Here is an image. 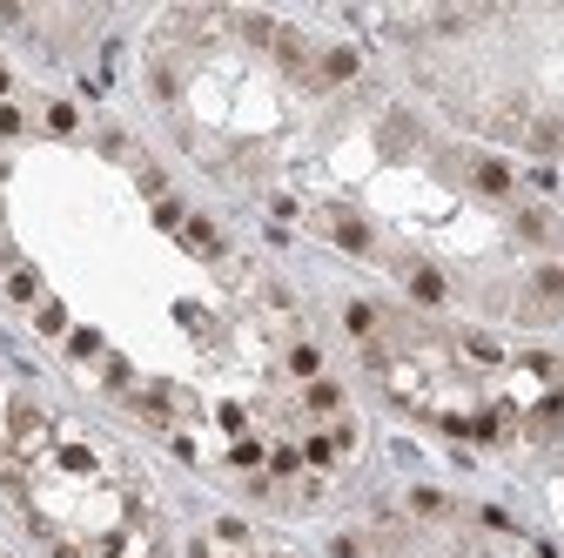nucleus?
<instances>
[{
  "instance_id": "5",
  "label": "nucleus",
  "mask_w": 564,
  "mask_h": 558,
  "mask_svg": "<svg viewBox=\"0 0 564 558\" xmlns=\"http://www.w3.org/2000/svg\"><path fill=\"white\" fill-rule=\"evenodd\" d=\"M0 558H21V551H8V545H0Z\"/></svg>"
},
{
  "instance_id": "4",
  "label": "nucleus",
  "mask_w": 564,
  "mask_h": 558,
  "mask_svg": "<svg viewBox=\"0 0 564 558\" xmlns=\"http://www.w3.org/2000/svg\"><path fill=\"white\" fill-rule=\"evenodd\" d=\"M323 558H564V545L451 484H377L323 532Z\"/></svg>"
},
{
  "instance_id": "1",
  "label": "nucleus",
  "mask_w": 564,
  "mask_h": 558,
  "mask_svg": "<svg viewBox=\"0 0 564 558\" xmlns=\"http://www.w3.org/2000/svg\"><path fill=\"white\" fill-rule=\"evenodd\" d=\"M370 47L343 21L269 8H162L134 41V88L155 135L236 202H269L323 108Z\"/></svg>"
},
{
  "instance_id": "2",
  "label": "nucleus",
  "mask_w": 564,
  "mask_h": 558,
  "mask_svg": "<svg viewBox=\"0 0 564 558\" xmlns=\"http://www.w3.org/2000/svg\"><path fill=\"white\" fill-rule=\"evenodd\" d=\"M343 28L451 135L505 162H564V0L383 8Z\"/></svg>"
},
{
  "instance_id": "3",
  "label": "nucleus",
  "mask_w": 564,
  "mask_h": 558,
  "mask_svg": "<svg viewBox=\"0 0 564 558\" xmlns=\"http://www.w3.org/2000/svg\"><path fill=\"white\" fill-rule=\"evenodd\" d=\"M343 330L357 343L370 384L451 438H505L511 431V371L490 330L451 323L383 290H357L343 303Z\"/></svg>"
}]
</instances>
